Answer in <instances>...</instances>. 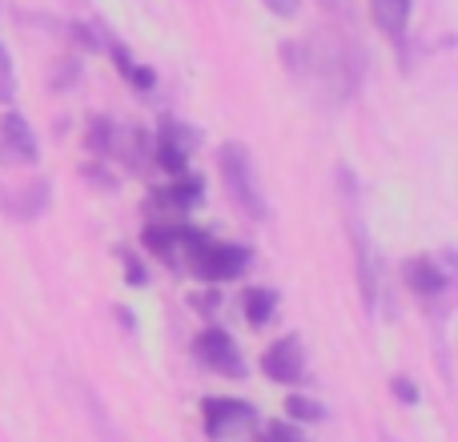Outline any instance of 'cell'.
<instances>
[{
	"label": "cell",
	"instance_id": "cell-5",
	"mask_svg": "<svg viewBox=\"0 0 458 442\" xmlns=\"http://www.w3.org/2000/svg\"><path fill=\"white\" fill-rule=\"evenodd\" d=\"M201 419H206L209 438H222L225 430L253 422V406L237 403V398H206V403H201Z\"/></svg>",
	"mask_w": 458,
	"mask_h": 442
},
{
	"label": "cell",
	"instance_id": "cell-15",
	"mask_svg": "<svg viewBox=\"0 0 458 442\" xmlns=\"http://www.w3.org/2000/svg\"><path fill=\"white\" fill-rule=\"evenodd\" d=\"M113 56H117V69L125 72V77L133 81V85H141V89H149V85H153V72H149V69H137V64L129 61V53H125L121 45H113Z\"/></svg>",
	"mask_w": 458,
	"mask_h": 442
},
{
	"label": "cell",
	"instance_id": "cell-19",
	"mask_svg": "<svg viewBox=\"0 0 458 442\" xmlns=\"http://www.w3.org/2000/svg\"><path fill=\"white\" fill-rule=\"evenodd\" d=\"M266 8L269 13H277V16H293L301 8V0H266Z\"/></svg>",
	"mask_w": 458,
	"mask_h": 442
},
{
	"label": "cell",
	"instance_id": "cell-7",
	"mask_svg": "<svg viewBox=\"0 0 458 442\" xmlns=\"http://www.w3.org/2000/svg\"><path fill=\"white\" fill-rule=\"evenodd\" d=\"M261 370L269 374L274 382H298L301 378V342L298 338H277L274 346L266 350V358H261Z\"/></svg>",
	"mask_w": 458,
	"mask_h": 442
},
{
	"label": "cell",
	"instance_id": "cell-6",
	"mask_svg": "<svg viewBox=\"0 0 458 442\" xmlns=\"http://www.w3.org/2000/svg\"><path fill=\"white\" fill-rule=\"evenodd\" d=\"M190 149H193V133L182 125V121H165L157 133V166L169 169V174H182L185 161H190Z\"/></svg>",
	"mask_w": 458,
	"mask_h": 442
},
{
	"label": "cell",
	"instance_id": "cell-16",
	"mask_svg": "<svg viewBox=\"0 0 458 442\" xmlns=\"http://www.w3.org/2000/svg\"><path fill=\"white\" fill-rule=\"evenodd\" d=\"M16 93V77H13V61H8V53L0 48V101H13Z\"/></svg>",
	"mask_w": 458,
	"mask_h": 442
},
{
	"label": "cell",
	"instance_id": "cell-13",
	"mask_svg": "<svg viewBox=\"0 0 458 442\" xmlns=\"http://www.w3.org/2000/svg\"><path fill=\"white\" fill-rule=\"evenodd\" d=\"M198 198H201V185L198 182H182V185H174V190H161L157 193V201H161V206H169V209H190Z\"/></svg>",
	"mask_w": 458,
	"mask_h": 442
},
{
	"label": "cell",
	"instance_id": "cell-10",
	"mask_svg": "<svg viewBox=\"0 0 458 442\" xmlns=\"http://www.w3.org/2000/svg\"><path fill=\"white\" fill-rule=\"evenodd\" d=\"M370 13L386 37H403L406 21H411V0H370Z\"/></svg>",
	"mask_w": 458,
	"mask_h": 442
},
{
	"label": "cell",
	"instance_id": "cell-2",
	"mask_svg": "<svg viewBox=\"0 0 458 442\" xmlns=\"http://www.w3.org/2000/svg\"><path fill=\"white\" fill-rule=\"evenodd\" d=\"M222 177H225L229 198H233L245 214L250 217L266 214V201H261V190H258V177H253L245 145H222Z\"/></svg>",
	"mask_w": 458,
	"mask_h": 442
},
{
	"label": "cell",
	"instance_id": "cell-8",
	"mask_svg": "<svg viewBox=\"0 0 458 442\" xmlns=\"http://www.w3.org/2000/svg\"><path fill=\"white\" fill-rule=\"evenodd\" d=\"M0 149L13 161H37V137H32L29 121L21 113H4L0 117Z\"/></svg>",
	"mask_w": 458,
	"mask_h": 442
},
{
	"label": "cell",
	"instance_id": "cell-12",
	"mask_svg": "<svg viewBox=\"0 0 458 442\" xmlns=\"http://www.w3.org/2000/svg\"><path fill=\"white\" fill-rule=\"evenodd\" d=\"M177 242H182V229H174L165 221V225H149L145 229V245H149L153 253H161V258H169V253L177 250Z\"/></svg>",
	"mask_w": 458,
	"mask_h": 442
},
{
	"label": "cell",
	"instance_id": "cell-3",
	"mask_svg": "<svg viewBox=\"0 0 458 442\" xmlns=\"http://www.w3.org/2000/svg\"><path fill=\"white\" fill-rule=\"evenodd\" d=\"M342 182H346L350 237H354V245H358V282H362V298L374 306V298H378V258H374V250H370V237H366L362 217H358V209H354V190H350V174H342Z\"/></svg>",
	"mask_w": 458,
	"mask_h": 442
},
{
	"label": "cell",
	"instance_id": "cell-11",
	"mask_svg": "<svg viewBox=\"0 0 458 442\" xmlns=\"http://www.w3.org/2000/svg\"><path fill=\"white\" fill-rule=\"evenodd\" d=\"M274 306H277V293L274 290H250L245 293V318L253 326H266L274 318Z\"/></svg>",
	"mask_w": 458,
	"mask_h": 442
},
{
	"label": "cell",
	"instance_id": "cell-14",
	"mask_svg": "<svg viewBox=\"0 0 458 442\" xmlns=\"http://www.w3.org/2000/svg\"><path fill=\"white\" fill-rule=\"evenodd\" d=\"M285 414H290L293 422H318L322 419V406L314 403V398H285Z\"/></svg>",
	"mask_w": 458,
	"mask_h": 442
},
{
	"label": "cell",
	"instance_id": "cell-18",
	"mask_svg": "<svg viewBox=\"0 0 458 442\" xmlns=\"http://www.w3.org/2000/svg\"><path fill=\"white\" fill-rule=\"evenodd\" d=\"M109 141H113L109 121H93V133H89V145H93L97 153H105V149H109Z\"/></svg>",
	"mask_w": 458,
	"mask_h": 442
},
{
	"label": "cell",
	"instance_id": "cell-4",
	"mask_svg": "<svg viewBox=\"0 0 458 442\" xmlns=\"http://www.w3.org/2000/svg\"><path fill=\"white\" fill-rule=\"evenodd\" d=\"M198 354H201V362H209L217 374H229V378H242V374H245L242 354H237L233 338H229L225 330H206V334H201V338H198Z\"/></svg>",
	"mask_w": 458,
	"mask_h": 442
},
{
	"label": "cell",
	"instance_id": "cell-9",
	"mask_svg": "<svg viewBox=\"0 0 458 442\" xmlns=\"http://www.w3.org/2000/svg\"><path fill=\"white\" fill-rule=\"evenodd\" d=\"M403 277H406V285H411L414 293H427V298L443 293V285H446L443 269H438L430 258H411V261L403 266Z\"/></svg>",
	"mask_w": 458,
	"mask_h": 442
},
{
	"label": "cell",
	"instance_id": "cell-20",
	"mask_svg": "<svg viewBox=\"0 0 458 442\" xmlns=\"http://www.w3.org/2000/svg\"><path fill=\"white\" fill-rule=\"evenodd\" d=\"M394 390H398V398H403V403H414V398H419V390L411 387V378H398Z\"/></svg>",
	"mask_w": 458,
	"mask_h": 442
},
{
	"label": "cell",
	"instance_id": "cell-1",
	"mask_svg": "<svg viewBox=\"0 0 458 442\" xmlns=\"http://www.w3.org/2000/svg\"><path fill=\"white\" fill-rule=\"evenodd\" d=\"M182 242L190 245L193 253V269L209 282H225V277H237L245 266H250V250L245 245H214L206 237H198L193 229H185Z\"/></svg>",
	"mask_w": 458,
	"mask_h": 442
},
{
	"label": "cell",
	"instance_id": "cell-17",
	"mask_svg": "<svg viewBox=\"0 0 458 442\" xmlns=\"http://www.w3.org/2000/svg\"><path fill=\"white\" fill-rule=\"evenodd\" d=\"M261 442H306V438H301L293 427H285V422H274V427H266Z\"/></svg>",
	"mask_w": 458,
	"mask_h": 442
}]
</instances>
